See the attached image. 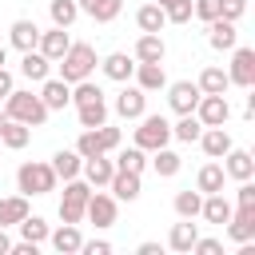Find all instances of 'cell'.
<instances>
[{"mask_svg": "<svg viewBox=\"0 0 255 255\" xmlns=\"http://www.w3.org/2000/svg\"><path fill=\"white\" fill-rule=\"evenodd\" d=\"M199 215L207 219V223H227L231 219V203L223 199V191H211V195H203V207H199Z\"/></svg>", "mask_w": 255, "mask_h": 255, "instance_id": "cb8c5ba5", "label": "cell"}, {"mask_svg": "<svg viewBox=\"0 0 255 255\" xmlns=\"http://www.w3.org/2000/svg\"><path fill=\"white\" fill-rule=\"evenodd\" d=\"M8 92H12V72H4V68H0V100H4Z\"/></svg>", "mask_w": 255, "mask_h": 255, "instance_id": "681fc988", "label": "cell"}, {"mask_svg": "<svg viewBox=\"0 0 255 255\" xmlns=\"http://www.w3.org/2000/svg\"><path fill=\"white\" fill-rule=\"evenodd\" d=\"M0 139H4V147L20 151V147L32 139V128H28V124H20V120H4V131H0Z\"/></svg>", "mask_w": 255, "mask_h": 255, "instance_id": "836d02e7", "label": "cell"}, {"mask_svg": "<svg viewBox=\"0 0 255 255\" xmlns=\"http://www.w3.org/2000/svg\"><path fill=\"white\" fill-rule=\"evenodd\" d=\"M199 131H203V124L195 120V112L179 116V124L171 128V135H175V139H183V143H195V139H199Z\"/></svg>", "mask_w": 255, "mask_h": 255, "instance_id": "74e56055", "label": "cell"}, {"mask_svg": "<svg viewBox=\"0 0 255 255\" xmlns=\"http://www.w3.org/2000/svg\"><path fill=\"white\" fill-rule=\"evenodd\" d=\"M191 16H199L203 24H211L219 16V0H191Z\"/></svg>", "mask_w": 255, "mask_h": 255, "instance_id": "ee69618b", "label": "cell"}, {"mask_svg": "<svg viewBox=\"0 0 255 255\" xmlns=\"http://www.w3.org/2000/svg\"><path fill=\"white\" fill-rule=\"evenodd\" d=\"M4 120H8V116H4V112H0V131H4Z\"/></svg>", "mask_w": 255, "mask_h": 255, "instance_id": "11a10c76", "label": "cell"}, {"mask_svg": "<svg viewBox=\"0 0 255 255\" xmlns=\"http://www.w3.org/2000/svg\"><path fill=\"white\" fill-rule=\"evenodd\" d=\"M84 215H88L96 227H112V223H116V195H104V191L88 195V207H84Z\"/></svg>", "mask_w": 255, "mask_h": 255, "instance_id": "30bf717a", "label": "cell"}, {"mask_svg": "<svg viewBox=\"0 0 255 255\" xmlns=\"http://www.w3.org/2000/svg\"><path fill=\"white\" fill-rule=\"evenodd\" d=\"M223 159H227V163H223V171H227L231 179H251V175H255V159H251V151H239V147H231Z\"/></svg>", "mask_w": 255, "mask_h": 255, "instance_id": "44dd1931", "label": "cell"}, {"mask_svg": "<svg viewBox=\"0 0 255 255\" xmlns=\"http://www.w3.org/2000/svg\"><path fill=\"white\" fill-rule=\"evenodd\" d=\"M151 167H155L159 175H175V171H179V155H175V151H167V147H155Z\"/></svg>", "mask_w": 255, "mask_h": 255, "instance_id": "60d3db41", "label": "cell"}, {"mask_svg": "<svg viewBox=\"0 0 255 255\" xmlns=\"http://www.w3.org/2000/svg\"><path fill=\"white\" fill-rule=\"evenodd\" d=\"M100 68H104V76H108V80H120V84H124V80H131V72H135V64L128 60V52H112V56H104V64H100Z\"/></svg>", "mask_w": 255, "mask_h": 255, "instance_id": "f546056e", "label": "cell"}, {"mask_svg": "<svg viewBox=\"0 0 255 255\" xmlns=\"http://www.w3.org/2000/svg\"><path fill=\"white\" fill-rule=\"evenodd\" d=\"M60 64V80L64 84H80L96 72V48L92 44H68V52L56 60Z\"/></svg>", "mask_w": 255, "mask_h": 255, "instance_id": "6da1fadb", "label": "cell"}, {"mask_svg": "<svg viewBox=\"0 0 255 255\" xmlns=\"http://www.w3.org/2000/svg\"><path fill=\"white\" fill-rule=\"evenodd\" d=\"M199 96H203V92H199V84H191V80H179V84L167 88V104H171V112H179V116L195 112Z\"/></svg>", "mask_w": 255, "mask_h": 255, "instance_id": "9c48e42d", "label": "cell"}, {"mask_svg": "<svg viewBox=\"0 0 255 255\" xmlns=\"http://www.w3.org/2000/svg\"><path fill=\"white\" fill-rule=\"evenodd\" d=\"M199 143H203V151H207L211 159H223V155L231 151V135L223 131V124H219V128H203V131H199Z\"/></svg>", "mask_w": 255, "mask_h": 255, "instance_id": "ac0fdd59", "label": "cell"}, {"mask_svg": "<svg viewBox=\"0 0 255 255\" xmlns=\"http://www.w3.org/2000/svg\"><path fill=\"white\" fill-rule=\"evenodd\" d=\"M207 28H211V36H207V40H211V48H219V52H231V48L239 44L235 20H223V16H215V20L207 24Z\"/></svg>", "mask_w": 255, "mask_h": 255, "instance_id": "9a60e30c", "label": "cell"}, {"mask_svg": "<svg viewBox=\"0 0 255 255\" xmlns=\"http://www.w3.org/2000/svg\"><path fill=\"white\" fill-rule=\"evenodd\" d=\"M20 72H24L28 80H36V84H40V80H48V72H52V60H48L44 52H36V48H32V52H24V60H20Z\"/></svg>", "mask_w": 255, "mask_h": 255, "instance_id": "f1b7e54d", "label": "cell"}, {"mask_svg": "<svg viewBox=\"0 0 255 255\" xmlns=\"http://www.w3.org/2000/svg\"><path fill=\"white\" fill-rule=\"evenodd\" d=\"M247 12V0H219V16L223 20H239Z\"/></svg>", "mask_w": 255, "mask_h": 255, "instance_id": "f6af8a7d", "label": "cell"}, {"mask_svg": "<svg viewBox=\"0 0 255 255\" xmlns=\"http://www.w3.org/2000/svg\"><path fill=\"white\" fill-rule=\"evenodd\" d=\"M84 255H112V243L108 239H92V243H80Z\"/></svg>", "mask_w": 255, "mask_h": 255, "instance_id": "c3c4849f", "label": "cell"}, {"mask_svg": "<svg viewBox=\"0 0 255 255\" xmlns=\"http://www.w3.org/2000/svg\"><path fill=\"white\" fill-rule=\"evenodd\" d=\"M84 179L92 183V187H108V179H112V171H116V163L112 159H104V155H92V159H84Z\"/></svg>", "mask_w": 255, "mask_h": 255, "instance_id": "7402d4cb", "label": "cell"}, {"mask_svg": "<svg viewBox=\"0 0 255 255\" xmlns=\"http://www.w3.org/2000/svg\"><path fill=\"white\" fill-rule=\"evenodd\" d=\"M40 84H44L40 88V100H44L48 112H60V108L72 104V84H64V80H40Z\"/></svg>", "mask_w": 255, "mask_h": 255, "instance_id": "7c38bea8", "label": "cell"}, {"mask_svg": "<svg viewBox=\"0 0 255 255\" xmlns=\"http://www.w3.org/2000/svg\"><path fill=\"white\" fill-rule=\"evenodd\" d=\"M135 24H139V32H159V28L167 24V16H163L159 4H143V8L135 12Z\"/></svg>", "mask_w": 255, "mask_h": 255, "instance_id": "d590c367", "label": "cell"}, {"mask_svg": "<svg viewBox=\"0 0 255 255\" xmlns=\"http://www.w3.org/2000/svg\"><path fill=\"white\" fill-rule=\"evenodd\" d=\"M143 108H147V92L143 88H124L116 96V116H124V120H139Z\"/></svg>", "mask_w": 255, "mask_h": 255, "instance_id": "8fae6325", "label": "cell"}, {"mask_svg": "<svg viewBox=\"0 0 255 255\" xmlns=\"http://www.w3.org/2000/svg\"><path fill=\"white\" fill-rule=\"evenodd\" d=\"M227 116H231L227 96H199V104H195V120H199L203 128H219V124H227Z\"/></svg>", "mask_w": 255, "mask_h": 255, "instance_id": "ba28073f", "label": "cell"}, {"mask_svg": "<svg viewBox=\"0 0 255 255\" xmlns=\"http://www.w3.org/2000/svg\"><path fill=\"white\" fill-rule=\"evenodd\" d=\"M48 16H52L56 28H72L76 16H80V4H76V0H52V4H48Z\"/></svg>", "mask_w": 255, "mask_h": 255, "instance_id": "e575fe53", "label": "cell"}, {"mask_svg": "<svg viewBox=\"0 0 255 255\" xmlns=\"http://www.w3.org/2000/svg\"><path fill=\"white\" fill-rule=\"evenodd\" d=\"M227 235H231L235 243L255 239V207H239V211H231V219H227Z\"/></svg>", "mask_w": 255, "mask_h": 255, "instance_id": "4fadbf2b", "label": "cell"}, {"mask_svg": "<svg viewBox=\"0 0 255 255\" xmlns=\"http://www.w3.org/2000/svg\"><path fill=\"white\" fill-rule=\"evenodd\" d=\"M135 88H143V92H159V88H167V76H163V64H135Z\"/></svg>", "mask_w": 255, "mask_h": 255, "instance_id": "ffe728a7", "label": "cell"}, {"mask_svg": "<svg viewBox=\"0 0 255 255\" xmlns=\"http://www.w3.org/2000/svg\"><path fill=\"white\" fill-rule=\"evenodd\" d=\"M8 44L20 48V52H32V48L40 44V28H36V20H16V24L8 28Z\"/></svg>", "mask_w": 255, "mask_h": 255, "instance_id": "5bb4252c", "label": "cell"}, {"mask_svg": "<svg viewBox=\"0 0 255 255\" xmlns=\"http://www.w3.org/2000/svg\"><path fill=\"white\" fill-rule=\"evenodd\" d=\"M139 255H159V243H139Z\"/></svg>", "mask_w": 255, "mask_h": 255, "instance_id": "816d5d0a", "label": "cell"}, {"mask_svg": "<svg viewBox=\"0 0 255 255\" xmlns=\"http://www.w3.org/2000/svg\"><path fill=\"white\" fill-rule=\"evenodd\" d=\"M223 179H227L223 163H203V167H199V175H195V191H203V195L223 191Z\"/></svg>", "mask_w": 255, "mask_h": 255, "instance_id": "4316f807", "label": "cell"}, {"mask_svg": "<svg viewBox=\"0 0 255 255\" xmlns=\"http://www.w3.org/2000/svg\"><path fill=\"white\" fill-rule=\"evenodd\" d=\"M48 239H52V247H56L60 255H76V251H80V243H84V235H80V227H76V223H64L60 231H48Z\"/></svg>", "mask_w": 255, "mask_h": 255, "instance_id": "d4e9b609", "label": "cell"}, {"mask_svg": "<svg viewBox=\"0 0 255 255\" xmlns=\"http://www.w3.org/2000/svg\"><path fill=\"white\" fill-rule=\"evenodd\" d=\"M76 120H80V128H100V124H108V104H104V96H100V100H88V104H76Z\"/></svg>", "mask_w": 255, "mask_h": 255, "instance_id": "484cf974", "label": "cell"}, {"mask_svg": "<svg viewBox=\"0 0 255 255\" xmlns=\"http://www.w3.org/2000/svg\"><path fill=\"white\" fill-rule=\"evenodd\" d=\"M116 147H120V128H108V124H100V128H84L80 139H76V151H80L84 159H92V155H108V151H116Z\"/></svg>", "mask_w": 255, "mask_h": 255, "instance_id": "3957f363", "label": "cell"}, {"mask_svg": "<svg viewBox=\"0 0 255 255\" xmlns=\"http://www.w3.org/2000/svg\"><path fill=\"white\" fill-rule=\"evenodd\" d=\"M195 239H199V227H195L191 219H183V223H175V227H171V235H167V247H171V251H179V255H187Z\"/></svg>", "mask_w": 255, "mask_h": 255, "instance_id": "83f0119b", "label": "cell"}, {"mask_svg": "<svg viewBox=\"0 0 255 255\" xmlns=\"http://www.w3.org/2000/svg\"><path fill=\"white\" fill-rule=\"evenodd\" d=\"M163 16H167L171 24H187V20H191V0H175V4H167Z\"/></svg>", "mask_w": 255, "mask_h": 255, "instance_id": "7bdbcfd3", "label": "cell"}, {"mask_svg": "<svg viewBox=\"0 0 255 255\" xmlns=\"http://www.w3.org/2000/svg\"><path fill=\"white\" fill-rule=\"evenodd\" d=\"M239 207H255V183L239 179Z\"/></svg>", "mask_w": 255, "mask_h": 255, "instance_id": "bcb514c9", "label": "cell"}, {"mask_svg": "<svg viewBox=\"0 0 255 255\" xmlns=\"http://www.w3.org/2000/svg\"><path fill=\"white\" fill-rule=\"evenodd\" d=\"M24 215H28V195H12V199H0V227H16Z\"/></svg>", "mask_w": 255, "mask_h": 255, "instance_id": "d6a6232c", "label": "cell"}, {"mask_svg": "<svg viewBox=\"0 0 255 255\" xmlns=\"http://www.w3.org/2000/svg\"><path fill=\"white\" fill-rule=\"evenodd\" d=\"M163 40H159V32H143L139 40H135V60L139 64H163Z\"/></svg>", "mask_w": 255, "mask_h": 255, "instance_id": "e0dca14e", "label": "cell"}, {"mask_svg": "<svg viewBox=\"0 0 255 255\" xmlns=\"http://www.w3.org/2000/svg\"><path fill=\"white\" fill-rule=\"evenodd\" d=\"M100 96H104V92H100L92 80H80V84H72V100H76V104H88V100H100Z\"/></svg>", "mask_w": 255, "mask_h": 255, "instance_id": "b9f144b4", "label": "cell"}, {"mask_svg": "<svg viewBox=\"0 0 255 255\" xmlns=\"http://www.w3.org/2000/svg\"><path fill=\"white\" fill-rule=\"evenodd\" d=\"M191 251H199V255H219V251H223V243H219V239H195V243H191Z\"/></svg>", "mask_w": 255, "mask_h": 255, "instance_id": "7dc6e473", "label": "cell"}, {"mask_svg": "<svg viewBox=\"0 0 255 255\" xmlns=\"http://www.w3.org/2000/svg\"><path fill=\"white\" fill-rule=\"evenodd\" d=\"M171 139V124L163 116H139V128H135V147L143 151H155V147H167Z\"/></svg>", "mask_w": 255, "mask_h": 255, "instance_id": "5b68a950", "label": "cell"}, {"mask_svg": "<svg viewBox=\"0 0 255 255\" xmlns=\"http://www.w3.org/2000/svg\"><path fill=\"white\" fill-rule=\"evenodd\" d=\"M80 4V12H88L96 24H112L116 16H120V8H124V0H76Z\"/></svg>", "mask_w": 255, "mask_h": 255, "instance_id": "d6986e66", "label": "cell"}, {"mask_svg": "<svg viewBox=\"0 0 255 255\" xmlns=\"http://www.w3.org/2000/svg\"><path fill=\"white\" fill-rule=\"evenodd\" d=\"M16 183H20L24 195H48V191H56V171H52V163H36V159H28V163H20Z\"/></svg>", "mask_w": 255, "mask_h": 255, "instance_id": "277c9868", "label": "cell"}, {"mask_svg": "<svg viewBox=\"0 0 255 255\" xmlns=\"http://www.w3.org/2000/svg\"><path fill=\"white\" fill-rule=\"evenodd\" d=\"M8 251H12V239H8V231L0 227V255H8Z\"/></svg>", "mask_w": 255, "mask_h": 255, "instance_id": "f907efd6", "label": "cell"}, {"mask_svg": "<svg viewBox=\"0 0 255 255\" xmlns=\"http://www.w3.org/2000/svg\"><path fill=\"white\" fill-rule=\"evenodd\" d=\"M147 159H143V147H128L116 155V171H143Z\"/></svg>", "mask_w": 255, "mask_h": 255, "instance_id": "ab89813d", "label": "cell"}, {"mask_svg": "<svg viewBox=\"0 0 255 255\" xmlns=\"http://www.w3.org/2000/svg\"><path fill=\"white\" fill-rule=\"evenodd\" d=\"M4 116H8V120H20V124H28V128H40V124L48 120V108H44L40 96L12 88V92L4 96Z\"/></svg>", "mask_w": 255, "mask_h": 255, "instance_id": "7a4b0ae2", "label": "cell"}, {"mask_svg": "<svg viewBox=\"0 0 255 255\" xmlns=\"http://www.w3.org/2000/svg\"><path fill=\"white\" fill-rule=\"evenodd\" d=\"M195 84H199V92H203V96H223V92L231 88V80H227V72H223V68H203Z\"/></svg>", "mask_w": 255, "mask_h": 255, "instance_id": "4dcf8cb0", "label": "cell"}, {"mask_svg": "<svg viewBox=\"0 0 255 255\" xmlns=\"http://www.w3.org/2000/svg\"><path fill=\"white\" fill-rule=\"evenodd\" d=\"M16 227H20V235H24L28 243H44V239H48V223H44L40 215H24Z\"/></svg>", "mask_w": 255, "mask_h": 255, "instance_id": "f35d334b", "label": "cell"}, {"mask_svg": "<svg viewBox=\"0 0 255 255\" xmlns=\"http://www.w3.org/2000/svg\"><path fill=\"white\" fill-rule=\"evenodd\" d=\"M4 60H8V48H4V44H0V68H4Z\"/></svg>", "mask_w": 255, "mask_h": 255, "instance_id": "f5cc1de1", "label": "cell"}, {"mask_svg": "<svg viewBox=\"0 0 255 255\" xmlns=\"http://www.w3.org/2000/svg\"><path fill=\"white\" fill-rule=\"evenodd\" d=\"M88 195H92V183L88 179H68L64 199H60V219L64 223H80L84 219V207H88Z\"/></svg>", "mask_w": 255, "mask_h": 255, "instance_id": "8992f818", "label": "cell"}, {"mask_svg": "<svg viewBox=\"0 0 255 255\" xmlns=\"http://www.w3.org/2000/svg\"><path fill=\"white\" fill-rule=\"evenodd\" d=\"M108 187H112L116 199H128V203H131V199L139 195V171H112Z\"/></svg>", "mask_w": 255, "mask_h": 255, "instance_id": "603a6c76", "label": "cell"}, {"mask_svg": "<svg viewBox=\"0 0 255 255\" xmlns=\"http://www.w3.org/2000/svg\"><path fill=\"white\" fill-rule=\"evenodd\" d=\"M68 44H72V40H68V28H52V32H40V44H36V52H44V56L56 64V60L68 52Z\"/></svg>", "mask_w": 255, "mask_h": 255, "instance_id": "2e32d148", "label": "cell"}, {"mask_svg": "<svg viewBox=\"0 0 255 255\" xmlns=\"http://www.w3.org/2000/svg\"><path fill=\"white\" fill-rule=\"evenodd\" d=\"M231 68H227V80L239 84V88H255V48H231Z\"/></svg>", "mask_w": 255, "mask_h": 255, "instance_id": "52a82bcc", "label": "cell"}, {"mask_svg": "<svg viewBox=\"0 0 255 255\" xmlns=\"http://www.w3.org/2000/svg\"><path fill=\"white\" fill-rule=\"evenodd\" d=\"M80 167H84V155H80V151H56V155H52V171H56V179H76Z\"/></svg>", "mask_w": 255, "mask_h": 255, "instance_id": "1f68e13d", "label": "cell"}, {"mask_svg": "<svg viewBox=\"0 0 255 255\" xmlns=\"http://www.w3.org/2000/svg\"><path fill=\"white\" fill-rule=\"evenodd\" d=\"M167 4H175V0H159V8H167Z\"/></svg>", "mask_w": 255, "mask_h": 255, "instance_id": "db71d44e", "label": "cell"}, {"mask_svg": "<svg viewBox=\"0 0 255 255\" xmlns=\"http://www.w3.org/2000/svg\"><path fill=\"white\" fill-rule=\"evenodd\" d=\"M199 207H203V191H179L175 195V215L179 219H195Z\"/></svg>", "mask_w": 255, "mask_h": 255, "instance_id": "8d00e7d4", "label": "cell"}]
</instances>
